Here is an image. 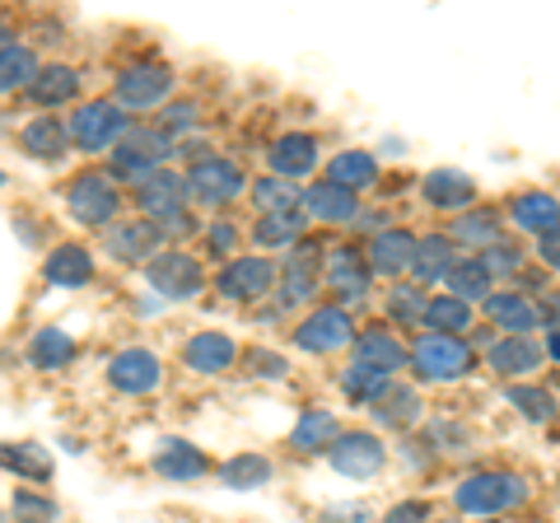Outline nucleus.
Listing matches in <instances>:
<instances>
[{
  "label": "nucleus",
  "mask_w": 560,
  "mask_h": 523,
  "mask_svg": "<svg viewBox=\"0 0 560 523\" xmlns=\"http://www.w3.org/2000/svg\"><path fill=\"white\" fill-rule=\"evenodd\" d=\"M533 486L528 477L518 473H504V467H481V473H467L458 486H453V504L467 514V519H500L528 504Z\"/></svg>",
  "instance_id": "1"
},
{
  "label": "nucleus",
  "mask_w": 560,
  "mask_h": 523,
  "mask_svg": "<svg viewBox=\"0 0 560 523\" xmlns=\"http://www.w3.org/2000/svg\"><path fill=\"white\" fill-rule=\"evenodd\" d=\"M173 154H178V141L164 136L160 127H131L117 141V150L108 154V178L136 191V187H145L154 173L173 160Z\"/></svg>",
  "instance_id": "2"
},
{
  "label": "nucleus",
  "mask_w": 560,
  "mask_h": 523,
  "mask_svg": "<svg viewBox=\"0 0 560 523\" xmlns=\"http://www.w3.org/2000/svg\"><path fill=\"white\" fill-rule=\"evenodd\" d=\"M407 370L420 383H458L477 370V346L463 337H440V333H420L411 341V364Z\"/></svg>",
  "instance_id": "3"
},
{
  "label": "nucleus",
  "mask_w": 560,
  "mask_h": 523,
  "mask_svg": "<svg viewBox=\"0 0 560 523\" xmlns=\"http://www.w3.org/2000/svg\"><path fill=\"white\" fill-rule=\"evenodd\" d=\"M183 187H187V206L224 211V206H234L253 183L234 160H224V154H206V160H197L183 173Z\"/></svg>",
  "instance_id": "4"
},
{
  "label": "nucleus",
  "mask_w": 560,
  "mask_h": 523,
  "mask_svg": "<svg viewBox=\"0 0 560 523\" xmlns=\"http://www.w3.org/2000/svg\"><path fill=\"white\" fill-rule=\"evenodd\" d=\"M178 90V75L173 66L164 61H131L121 66L117 80H113V103L121 113H150V108H164Z\"/></svg>",
  "instance_id": "5"
},
{
  "label": "nucleus",
  "mask_w": 560,
  "mask_h": 523,
  "mask_svg": "<svg viewBox=\"0 0 560 523\" xmlns=\"http://www.w3.org/2000/svg\"><path fill=\"white\" fill-rule=\"evenodd\" d=\"M66 131L80 154H113L121 136L131 131V117L121 113L113 98H94V103H80V108L66 117Z\"/></svg>",
  "instance_id": "6"
},
{
  "label": "nucleus",
  "mask_w": 560,
  "mask_h": 523,
  "mask_svg": "<svg viewBox=\"0 0 560 523\" xmlns=\"http://www.w3.org/2000/svg\"><path fill=\"white\" fill-rule=\"evenodd\" d=\"M66 211L84 230H108V224H117V211H121V187L108 173L84 168L66 183Z\"/></svg>",
  "instance_id": "7"
},
{
  "label": "nucleus",
  "mask_w": 560,
  "mask_h": 523,
  "mask_svg": "<svg viewBox=\"0 0 560 523\" xmlns=\"http://www.w3.org/2000/svg\"><path fill=\"white\" fill-rule=\"evenodd\" d=\"M323 257L327 248H318L313 239H300L294 248L285 253V262H280V281H276V304L280 313L285 309H304L318 300V281H323Z\"/></svg>",
  "instance_id": "8"
},
{
  "label": "nucleus",
  "mask_w": 560,
  "mask_h": 523,
  "mask_svg": "<svg viewBox=\"0 0 560 523\" xmlns=\"http://www.w3.org/2000/svg\"><path fill=\"white\" fill-rule=\"evenodd\" d=\"M145 281L150 290L168 304H183V300H197L201 286H206V267L187 248H164L145 262Z\"/></svg>",
  "instance_id": "9"
},
{
  "label": "nucleus",
  "mask_w": 560,
  "mask_h": 523,
  "mask_svg": "<svg viewBox=\"0 0 560 523\" xmlns=\"http://www.w3.org/2000/svg\"><path fill=\"white\" fill-rule=\"evenodd\" d=\"M276 281H280V267L271 257H230L220 267V276H215V290L224 294L230 304H257V300H267V294L276 290Z\"/></svg>",
  "instance_id": "10"
},
{
  "label": "nucleus",
  "mask_w": 560,
  "mask_h": 523,
  "mask_svg": "<svg viewBox=\"0 0 560 523\" xmlns=\"http://www.w3.org/2000/svg\"><path fill=\"white\" fill-rule=\"evenodd\" d=\"M294 346H300L304 356H337L346 346H355V318L337 304L313 309V313H304V323L294 327Z\"/></svg>",
  "instance_id": "11"
},
{
  "label": "nucleus",
  "mask_w": 560,
  "mask_h": 523,
  "mask_svg": "<svg viewBox=\"0 0 560 523\" xmlns=\"http://www.w3.org/2000/svg\"><path fill=\"white\" fill-rule=\"evenodd\" d=\"M327 463L331 473H341L350 481H370L388 467V449L374 430H341V440L327 449Z\"/></svg>",
  "instance_id": "12"
},
{
  "label": "nucleus",
  "mask_w": 560,
  "mask_h": 523,
  "mask_svg": "<svg viewBox=\"0 0 560 523\" xmlns=\"http://www.w3.org/2000/svg\"><path fill=\"white\" fill-rule=\"evenodd\" d=\"M323 281L341 294V304L337 309H364V300H370V281H374V271H370V262H364V253H355L350 243H337V248H327L323 257Z\"/></svg>",
  "instance_id": "13"
},
{
  "label": "nucleus",
  "mask_w": 560,
  "mask_h": 523,
  "mask_svg": "<svg viewBox=\"0 0 560 523\" xmlns=\"http://www.w3.org/2000/svg\"><path fill=\"white\" fill-rule=\"evenodd\" d=\"M103 248H108V257L121 262V267H140V262H150L154 253H164V234L154 220H117L103 230Z\"/></svg>",
  "instance_id": "14"
},
{
  "label": "nucleus",
  "mask_w": 560,
  "mask_h": 523,
  "mask_svg": "<svg viewBox=\"0 0 560 523\" xmlns=\"http://www.w3.org/2000/svg\"><path fill=\"white\" fill-rule=\"evenodd\" d=\"M108 383H113V393L145 397L164 383V364L154 351H145V346H127V351H117L108 360Z\"/></svg>",
  "instance_id": "15"
},
{
  "label": "nucleus",
  "mask_w": 560,
  "mask_h": 523,
  "mask_svg": "<svg viewBox=\"0 0 560 523\" xmlns=\"http://www.w3.org/2000/svg\"><path fill=\"white\" fill-rule=\"evenodd\" d=\"M355 364L397 379L411 364V346L401 341L388 323H374V327H364V333H355Z\"/></svg>",
  "instance_id": "16"
},
{
  "label": "nucleus",
  "mask_w": 560,
  "mask_h": 523,
  "mask_svg": "<svg viewBox=\"0 0 560 523\" xmlns=\"http://www.w3.org/2000/svg\"><path fill=\"white\" fill-rule=\"evenodd\" d=\"M486 318L500 337H533L541 327V313L537 300L523 290H490L486 294Z\"/></svg>",
  "instance_id": "17"
},
{
  "label": "nucleus",
  "mask_w": 560,
  "mask_h": 523,
  "mask_svg": "<svg viewBox=\"0 0 560 523\" xmlns=\"http://www.w3.org/2000/svg\"><path fill=\"white\" fill-rule=\"evenodd\" d=\"M420 197L434 211H448V216H463L477 206V178H467L463 168H430L420 178Z\"/></svg>",
  "instance_id": "18"
},
{
  "label": "nucleus",
  "mask_w": 560,
  "mask_h": 523,
  "mask_svg": "<svg viewBox=\"0 0 560 523\" xmlns=\"http://www.w3.org/2000/svg\"><path fill=\"white\" fill-rule=\"evenodd\" d=\"M364 262H370V271L383 276V281H401V276H411V262H416V234L388 224L383 234L370 239V253H364Z\"/></svg>",
  "instance_id": "19"
},
{
  "label": "nucleus",
  "mask_w": 560,
  "mask_h": 523,
  "mask_svg": "<svg viewBox=\"0 0 560 523\" xmlns=\"http://www.w3.org/2000/svg\"><path fill=\"white\" fill-rule=\"evenodd\" d=\"M541 356H547V346L537 337H495L486 346V370L495 379H523L541 370Z\"/></svg>",
  "instance_id": "20"
},
{
  "label": "nucleus",
  "mask_w": 560,
  "mask_h": 523,
  "mask_svg": "<svg viewBox=\"0 0 560 523\" xmlns=\"http://www.w3.org/2000/svg\"><path fill=\"white\" fill-rule=\"evenodd\" d=\"M370 411H374L378 430H393V434H401V440H407V434L425 421V403H420V393L411 388V383H401V379L388 383V393H383Z\"/></svg>",
  "instance_id": "21"
},
{
  "label": "nucleus",
  "mask_w": 560,
  "mask_h": 523,
  "mask_svg": "<svg viewBox=\"0 0 560 523\" xmlns=\"http://www.w3.org/2000/svg\"><path fill=\"white\" fill-rule=\"evenodd\" d=\"M300 211L304 220H323V224H355L360 216V191H346L337 183H313L300 191Z\"/></svg>",
  "instance_id": "22"
},
{
  "label": "nucleus",
  "mask_w": 560,
  "mask_h": 523,
  "mask_svg": "<svg viewBox=\"0 0 560 523\" xmlns=\"http://www.w3.org/2000/svg\"><path fill=\"white\" fill-rule=\"evenodd\" d=\"M267 164H271V178H308L313 168H318V136L313 131H285L280 141H271V154H267Z\"/></svg>",
  "instance_id": "23"
},
{
  "label": "nucleus",
  "mask_w": 560,
  "mask_h": 523,
  "mask_svg": "<svg viewBox=\"0 0 560 523\" xmlns=\"http://www.w3.org/2000/svg\"><path fill=\"white\" fill-rule=\"evenodd\" d=\"M453 239V248H467V253H486L490 243H500L504 239V216L495 211V206H471V211L463 216H453L448 220V230Z\"/></svg>",
  "instance_id": "24"
},
{
  "label": "nucleus",
  "mask_w": 560,
  "mask_h": 523,
  "mask_svg": "<svg viewBox=\"0 0 560 523\" xmlns=\"http://www.w3.org/2000/svg\"><path fill=\"white\" fill-rule=\"evenodd\" d=\"M136 206H140V220H168V216H178L187 211V187H183V173H168L160 168L145 187H136Z\"/></svg>",
  "instance_id": "25"
},
{
  "label": "nucleus",
  "mask_w": 560,
  "mask_h": 523,
  "mask_svg": "<svg viewBox=\"0 0 560 523\" xmlns=\"http://www.w3.org/2000/svg\"><path fill=\"white\" fill-rule=\"evenodd\" d=\"M183 364L191 374H224L238 364V341L224 337V333H197L183 341Z\"/></svg>",
  "instance_id": "26"
},
{
  "label": "nucleus",
  "mask_w": 560,
  "mask_h": 523,
  "mask_svg": "<svg viewBox=\"0 0 560 523\" xmlns=\"http://www.w3.org/2000/svg\"><path fill=\"white\" fill-rule=\"evenodd\" d=\"M20 146L28 160H38V164H61L66 154H70V131H66V121L61 117H28L24 127H20Z\"/></svg>",
  "instance_id": "27"
},
{
  "label": "nucleus",
  "mask_w": 560,
  "mask_h": 523,
  "mask_svg": "<svg viewBox=\"0 0 560 523\" xmlns=\"http://www.w3.org/2000/svg\"><path fill=\"white\" fill-rule=\"evenodd\" d=\"M150 467H154V477H164V481H201L210 473V458L191 440H164L150 453Z\"/></svg>",
  "instance_id": "28"
},
{
  "label": "nucleus",
  "mask_w": 560,
  "mask_h": 523,
  "mask_svg": "<svg viewBox=\"0 0 560 523\" xmlns=\"http://www.w3.org/2000/svg\"><path fill=\"white\" fill-rule=\"evenodd\" d=\"M458 267V248L448 234H425L416 239V262H411V286H444L448 271Z\"/></svg>",
  "instance_id": "29"
},
{
  "label": "nucleus",
  "mask_w": 560,
  "mask_h": 523,
  "mask_svg": "<svg viewBox=\"0 0 560 523\" xmlns=\"http://www.w3.org/2000/svg\"><path fill=\"white\" fill-rule=\"evenodd\" d=\"M43 276L51 286H61V290L90 286L94 281V253L84 248V243H57V248L47 253V262H43Z\"/></svg>",
  "instance_id": "30"
},
{
  "label": "nucleus",
  "mask_w": 560,
  "mask_h": 523,
  "mask_svg": "<svg viewBox=\"0 0 560 523\" xmlns=\"http://www.w3.org/2000/svg\"><path fill=\"white\" fill-rule=\"evenodd\" d=\"M80 71H75V66H66V61H47V66H38V75H33V84H28V98L33 103H38V108H66V103L70 98H75L80 94Z\"/></svg>",
  "instance_id": "31"
},
{
  "label": "nucleus",
  "mask_w": 560,
  "mask_h": 523,
  "mask_svg": "<svg viewBox=\"0 0 560 523\" xmlns=\"http://www.w3.org/2000/svg\"><path fill=\"white\" fill-rule=\"evenodd\" d=\"M510 220H514L518 234L541 239L547 230H556V224H560V201L551 197V191H541V187L518 191V197L510 201Z\"/></svg>",
  "instance_id": "32"
},
{
  "label": "nucleus",
  "mask_w": 560,
  "mask_h": 523,
  "mask_svg": "<svg viewBox=\"0 0 560 523\" xmlns=\"http://www.w3.org/2000/svg\"><path fill=\"white\" fill-rule=\"evenodd\" d=\"M337 440H341V421L327 407H308L290 430V449L294 453H327Z\"/></svg>",
  "instance_id": "33"
},
{
  "label": "nucleus",
  "mask_w": 560,
  "mask_h": 523,
  "mask_svg": "<svg viewBox=\"0 0 560 523\" xmlns=\"http://www.w3.org/2000/svg\"><path fill=\"white\" fill-rule=\"evenodd\" d=\"M0 473H14L20 481H33V486H47L51 481V453L33 440H20V444H0Z\"/></svg>",
  "instance_id": "34"
},
{
  "label": "nucleus",
  "mask_w": 560,
  "mask_h": 523,
  "mask_svg": "<svg viewBox=\"0 0 560 523\" xmlns=\"http://www.w3.org/2000/svg\"><path fill=\"white\" fill-rule=\"evenodd\" d=\"M477 327V309L463 304V300H453V294H430V304H425V333H440V337H463Z\"/></svg>",
  "instance_id": "35"
},
{
  "label": "nucleus",
  "mask_w": 560,
  "mask_h": 523,
  "mask_svg": "<svg viewBox=\"0 0 560 523\" xmlns=\"http://www.w3.org/2000/svg\"><path fill=\"white\" fill-rule=\"evenodd\" d=\"M327 183H337L346 191H370L378 183V160L370 150H341L327 160Z\"/></svg>",
  "instance_id": "36"
},
{
  "label": "nucleus",
  "mask_w": 560,
  "mask_h": 523,
  "mask_svg": "<svg viewBox=\"0 0 560 523\" xmlns=\"http://www.w3.org/2000/svg\"><path fill=\"white\" fill-rule=\"evenodd\" d=\"M304 230H308V220H304V211H285V216H257V224H253V243L257 248H267V253H290L294 243L304 239Z\"/></svg>",
  "instance_id": "37"
},
{
  "label": "nucleus",
  "mask_w": 560,
  "mask_h": 523,
  "mask_svg": "<svg viewBox=\"0 0 560 523\" xmlns=\"http://www.w3.org/2000/svg\"><path fill=\"white\" fill-rule=\"evenodd\" d=\"M271 477H276V463L267 453H234V458L220 467L224 491H261V486H271Z\"/></svg>",
  "instance_id": "38"
},
{
  "label": "nucleus",
  "mask_w": 560,
  "mask_h": 523,
  "mask_svg": "<svg viewBox=\"0 0 560 523\" xmlns=\"http://www.w3.org/2000/svg\"><path fill=\"white\" fill-rule=\"evenodd\" d=\"M504 403H510L523 421H533V426H551L560 416L556 393L541 388V383H510V388H504Z\"/></svg>",
  "instance_id": "39"
},
{
  "label": "nucleus",
  "mask_w": 560,
  "mask_h": 523,
  "mask_svg": "<svg viewBox=\"0 0 560 523\" xmlns=\"http://www.w3.org/2000/svg\"><path fill=\"white\" fill-rule=\"evenodd\" d=\"M28 360L38 364V370H66L70 360H75V337L66 333V327H38L28 341Z\"/></svg>",
  "instance_id": "40"
},
{
  "label": "nucleus",
  "mask_w": 560,
  "mask_h": 523,
  "mask_svg": "<svg viewBox=\"0 0 560 523\" xmlns=\"http://www.w3.org/2000/svg\"><path fill=\"white\" fill-rule=\"evenodd\" d=\"M425 304H430V294L411 281H393L388 294H383V309H388V318L397 327H425Z\"/></svg>",
  "instance_id": "41"
},
{
  "label": "nucleus",
  "mask_w": 560,
  "mask_h": 523,
  "mask_svg": "<svg viewBox=\"0 0 560 523\" xmlns=\"http://www.w3.org/2000/svg\"><path fill=\"white\" fill-rule=\"evenodd\" d=\"M444 286H448L453 300H463V304H471V309L486 304V294L495 290V281L486 276V267H481L477 257H458V267L448 271V281H444Z\"/></svg>",
  "instance_id": "42"
},
{
  "label": "nucleus",
  "mask_w": 560,
  "mask_h": 523,
  "mask_svg": "<svg viewBox=\"0 0 560 523\" xmlns=\"http://www.w3.org/2000/svg\"><path fill=\"white\" fill-rule=\"evenodd\" d=\"M33 75H38V51L28 43H10L0 51V94H14V90H28Z\"/></svg>",
  "instance_id": "43"
},
{
  "label": "nucleus",
  "mask_w": 560,
  "mask_h": 523,
  "mask_svg": "<svg viewBox=\"0 0 560 523\" xmlns=\"http://www.w3.org/2000/svg\"><path fill=\"white\" fill-rule=\"evenodd\" d=\"M337 383H341V393L350 397L355 407H374L383 393H388V374H378V370H364V364H346V370L337 374Z\"/></svg>",
  "instance_id": "44"
},
{
  "label": "nucleus",
  "mask_w": 560,
  "mask_h": 523,
  "mask_svg": "<svg viewBox=\"0 0 560 523\" xmlns=\"http://www.w3.org/2000/svg\"><path fill=\"white\" fill-rule=\"evenodd\" d=\"M248 197L257 206V216H285V211H300V187H290L285 178H257L248 187Z\"/></svg>",
  "instance_id": "45"
},
{
  "label": "nucleus",
  "mask_w": 560,
  "mask_h": 523,
  "mask_svg": "<svg viewBox=\"0 0 560 523\" xmlns=\"http://www.w3.org/2000/svg\"><path fill=\"white\" fill-rule=\"evenodd\" d=\"M477 262L486 267L490 281H514V276L528 267V257H523V248L514 239H500V243H490L486 253H477Z\"/></svg>",
  "instance_id": "46"
},
{
  "label": "nucleus",
  "mask_w": 560,
  "mask_h": 523,
  "mask_svg": "<svg viewBox=\"0 0 560 523\" xmlns=\"http://www.w3.org/2000/svg\"><path fill=\"white\" fill-rule=\"evenodd\" d=\"M201 117H206L201 98H168L164 108H160V131L173 136V141H183L187 131H197V127H201Z\"/></svg>",
  "instance_id": "47"
},
{
  "label": "nucleus",
  "mask_w": 560,
  "mask_h": 523,
  "mask_svg": "<svg viewBox=\"0 0 560 523\" xmlns=\"http://www.w3.org/2000/svg\"><path fill=\"white\" fill-rule=\"evenodd\" d=\"M10 519L14 523H57L61 519V504L51 500V496H43V491H14L10 496Z\"/></svg>",
  "instance_id": "48"
},
{
  "label": "nucleus",
  "mask_w": 560,
  "mask_h": 523,
  "mask_svg": "<svg viewBox=\"0 0 560 523\" xmlns=\"http://www.w3.org/2000/svg\"><path fill=\"white\" fill-rule=\"evenodd\" d=\"M243 370H248V379H261V383H280L290 374V360L271 351V346H248L243 351Z\"/></svg>",
  "instance_id": "49"
},
{
  "label": "nucleus",
  "mask_w": 560,
  "mask_h": 523,
  "mask_svg": "<svg viewBox=\"0 0 560 523\" xmlns=\"http://www.w3.org/2000/svg\"><path fill=\"white\" fill-rule=\"evenodd\" d=\"M434 449L430 444V434L420 430V434H407V440H401V449H397V458H401V467H411V473H425V467L434 463Z\"/></svg>",
  "instance_id": "50"
},
{
  "label": "nucleus",
  "mask_w": 560,
  "mask_h": 523,
  "mask_svg": "<svg viewBox=\"0 0 560 523\" xmlns=\"http://www.w3.org/2000/svg\"><path fill=\"white\" fill-rule=\"evenodd\" d=\"M201 234H206V248L215 253V257H230V253L238 248V239H243V230H238V224H234V220H224V216H220L215 224H206Z\"/></svg>",
  "instance_id": "51"
},
{
  "label": "nucleus",
  "mask_w": 560,
  "mask_h": 523,
  "mask_svg": "<svg viewBox=\"0 0 560 523\" xmlns=\"http://www.w3.org/2000/svg\"><path fill=\"white\" fill-rule=\"evenodd\" d=\"M378 523H434V504L430 500H397L388 514H383Z\"/></svg>",
  "instance_id": "52"
},
{
  "label": "nucleus",
  "mask_w": 560,
  "mask_h": 523,
  "mask_svg": "<svg viewBox=\"0 0 560 523\" xmlns=\"http://www.w3.org/2000/svg\"><path fill=\"white\" fill-rule=\"evenodd\" d=\"M318 523H378L370 514V504H355V500H341V504H327L318 514Z\"/></svg>",
  "instance_id": "53"
},
{
  "label": "nucleus",
  "mask_w": 560,
  "mask_h": 523,
  "mask_svg": "<svg viewBox=\"0 0 560 523\" xmlns=\"http://www.w3.org/2000/svg\"><path fill=\"white\" fill-rule=\"evenodd\" d=\"M160 234H164V243H168V239L183 243V239H191V234H201V224H197V216H191V206H187V211L160 220Z\"/></svg>",
  "instance_id": "54"
},
{
  "label": "nucleus",
  "mask_w": 560,
  "mask_h": 523,
  "mask_svg": "<svg viewBox=\"0 0 560 523\" xmlns=\"http://www.w3.org/2000/svg\"><path fill=\"white\" fill-rule=\"evenodd\" d=\"M537 262H541V271H560V224L537 239Z\"/></svg>",
  "instance_id": "55"
},
{
  "label": "nucleus",
  "mask_w": 560,
  "mask_h": 523,
  "mask_svg": "<svg viewBox=\"0 0 560 523\" xmlns=\"http://www.w3.org/2000/svg\"><path fill=\"white\" fill-rule=\"evenodd\" d=\"M537 313H541V327L547 333H560V290H547L537 300Z\"/></svg>",
  "instance_id": "56"
},
{
  "label": "nucleus",
  "mask_w": 560,
  "mask_h": 523,
  "mask_svg": "<svg viewBox=\"0 0 560 523\" xmlns=\"http://www.w3.org/2000/svg\"><path fill=\"white\" fill-rule=\"evenodd\" d=\"M541 346H547L551 360H560V333H547V341H541Z\"/></svg>",
  "instance_id": "57"
},
{
  "label": "nucleus",
  "mask_w": 560,
  "mask_h": 523,
  "mask_svg": "<svg viewBox=\"0 0 560 523\" xmlns=\"http://www.w3.org/2000/svg\"><path fill=\"white\" fill-rule=\"evenodd\" d=\"M10 43H20V38H14V33H10V24H0V51H5Z\"/></svg>",
  "instance_id": "58"
},
{
  "label": "nucleus",
  "mask_w": 560,
  "mask_h": 523,
  "mask_svg": "<svg viewBox=\"0 0 560 523\" xmlns=\"http://www.w3.org/2000/svg\"><path fill=\"white\" fill-rule=\"evenodd\" d=\"M471 523H500V519H471Z\"/></svg>",
  "instance_id": "59"
},
{
  "label": "nucleus",
  "mask_w": 560,
  "mask_h": 523,
  "mask_svg": "<svg viewBox=\"0 0 560 523\" xmlns=\"http://www.w3.org/2000/svg\"><path fill=\"white\" fill-rule=\"evenodd\" d=\"M0 187H5V173H0Z\"/></svg>",
  "instance_id": "60"
}]
</instances>
